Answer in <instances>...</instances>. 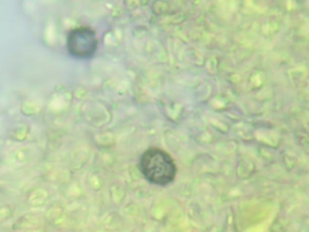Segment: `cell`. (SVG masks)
Here are the masks:
<instances>
[{
  "label": "cell",
  "instance_id": "obj_2",
  "mask_svg": "<svg viewBox=\"0 0 309 232\" xmlns=\"http://www.w3.org/2000/svg\"><path fill=\"white\" fill-rule=\"evenodd\" d=\"M97 48V34L90 27H76L67 35V50L72 57L78 60H88L94 56Z\"/></svg>",
  "mask_w": 309,
  "mask_h": 232
},
{
  "label": "cell",
  "instance_id": "obj_1",
  "mask_svg": "<svg viewBox=\"0 0 309 232\" xmlns=\"http://www.w3.org/2000/svg\"><path fill=\"white\" fill-rule=\"evenodd\" d=\"M139 170L150 184L166 186L176 177V164L168 152L160 148H150L139 160Z\"/></svg>",
  "mask_w": 309,
  "mask_h": 232
}]
</instances>
